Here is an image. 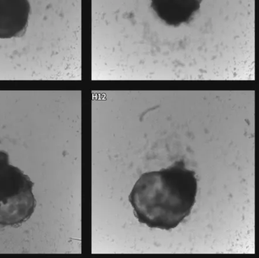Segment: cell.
I'll return each instance as SVG.
<instances>
[{
    "mask_svg": "<svg viewBox=\"0 0 259 258\" xmlns=\"http://www.w3.org/2000/svg\"><path fill=\"white\" fill-rule=\"evenodd\" d=\"M195 175L183 160L143 174L129 196L138 221L150 228L175 229L194 206L198 192Z\"/></svg>",
    "mask_w": 259,
    "mask_h": 258,
    "instance_id": "obj_1",
    "label": "cell"
},
{
    "mask_svg": "<svg viewBox=\"0 0 259 258\" xmlns=\"http://www.w3.org/2000/svg\"><path fill=\"white\" fill-rule=\"evenodd\" d=\"M33 187L29 177L10 163L8 153L0 151V225L17 226L28 220L36 206Z\"/></svg>",
    "mask_w": 259,
    "mask_h": 258,
    "instance_id": "obj_2",
    "label": "cell"
},
{
    "mask_svg": "<svg viewBox=\"0 0 259 258\" xmlns=\"http://www.w3.org/2000/svg\"><path fill=\"white\" fill-rule=\"evenodd\" d=\"M30 13L28 0H0V38L24 36Z\"/></svg>",
    "mask_w": 259,
    "mask_h": 258,
    "instance_id": "obj_3",
    "label": "cell"
},
{
    "mask_svg": "<svg viewBox=\"0 0 259 258\" xmlns=\"http://www.w3.org/2000/svg\"><path fill=\"white\" fill-rule=\"evenodd\" d=\"M151 6L166 24L178 26L190 21L202 0H151Z\"/></svg>",
    "mask_w": 259,
    "mask_h": 258,
    "instance_id": "obj_4",
    "label": "cell"
}]
</instances>
